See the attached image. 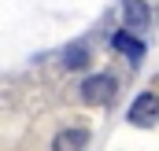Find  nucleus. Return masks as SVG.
I'll return each instance as SVG.
<instances>
[{
	"mask_svg": "<svg viewBox=\"0 0 159 151\" xmlns=\"http://www.w3.org/2000/svg\"><path fill=\"white\" fill-rule=\"evenodd\" d=\"M129 122L133 125H156L159 122V96L156 92H141L129 107Z\"/></svg>",
	"mask_w": 159,
	"mask_h": 151,
	"instance_id": "f257e3e1",
	"label": "nucleus"
},
{
	"mask_svg": "<svg viewBox=\"0 0 159 151\" xmlns=\"http://www.w3.org/2000/svg\"><path fill=\"white\" fill-rule=\"evenodd\" d=\"M115 77L111 74H93V77H85V85H81V96L89 100V103H107L111 96H115Z\"/></svg>",
	"mask_w": 159,
	"mask_h": 151,
	"instance_id": "f03ea898",
	"label": "nucleus"
},
{
	"mask_svg": "<svg viewBox=\"0 0 159 151\" xmlns=\"http://www.w3.org/2000/svg\"><path fill=\"white\" fill-rule=\"evenodd\" d=\"M85 144H89V129H85V125H67V129L56 133L52 151H81Z\"/></svg>",
	"mask_w": 159,
	"mask_h": 151,
	"instance_id": "7ed1b4c3",
	"label": "nucleus"
},
{
	"mask_svg": "<svg viewBox=\"0 0 159 151\" xmlns=\"http://www.w3.org/2000/svg\"><path fill=\"white\" fill-rule=\"evenodd\" d=\"M111 48H115V52H122V55H129L133 63L144 55V41H137L129 30H115V33H111Z\"/></svg>",
	"mask_w": 159,
	"mask_h": 151,
	"instance_id": "20e7f679",
	"label": "nucleus"
},
{
	"mask_svg": "<svg viewBox=\"0 0 159 151\" xmlns=\"http://www.w3.org/2000/svg\"><path fill=\"white\" fill-rule=\"evenodd\" d=\"M59 63H63L67 70H85V67H89V44H70V48H63Z\"/></svg>",
	"mask_w": 159,
	"mask_h": 151,
	"instance_id": "39448f33",
	"label": "nucleus"
},
{
	"mask_svg": "<svg viewBox=\"0 0 159 151\" xmlns=\"http://www.w3.org/2000/svg\"><path fill=\"white\" fill-rule=\"evenodd\" d=\"M122 15H126L129 26H148V19H152V11H148L144 0H126L122 4Z\"/></svg>",
	"mask_w": 159,
	"mask_h": 151,
	"instance_id": "423d86ee",
	"label": "nucleus"
}]
</instances>
